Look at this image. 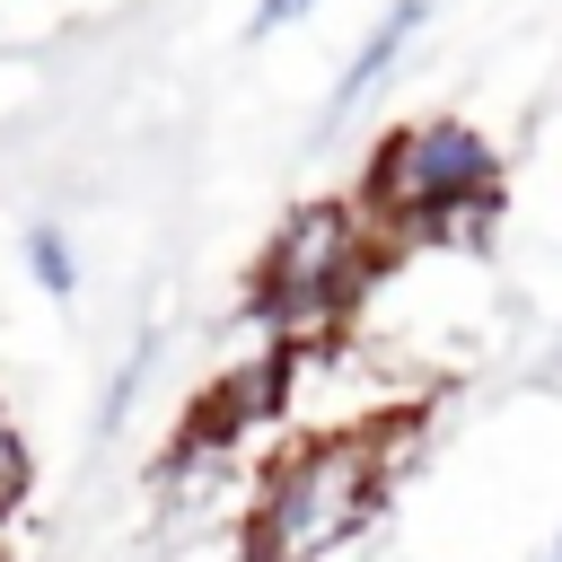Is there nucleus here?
Listing matches in <instances>:
<instances>
[{"label": "nucleus", "instance_id": "f257e3e1", "mask_svg": "<svg viewBox=\"0 0 562 562\" xmlns=\"http://www.w3.org/2000/svg\"><path fill=\"white\" fill-rule=\"evenodd\" d=\"M386 483H395L386 422H342L299 439L246 501V562H334L342 544L369 536Z\"/></svg>", "mask_w": 562, "mask_h": 562}, {"label": "nucleus", "instance_id": "f03ea898", "mask_svg": "<svg viewBox=\"0 0 562 562\" xmlns=\"http://www.w3.org/2000/svg\"><path fill=\"white\" fill-rule=\"evenodd\" d=\"M492 202H501V149L457 114L386 132L369 158V184H360L369 228H395V237L474 228V220H492Z\"/></svg>", "mask_w": 562, "mask_h": 562}, {"label": "nucleus", "instance_id": "7ed1b4c3", "mask_svg": "<svg viewBox=\"0 0 562 562\" xmlns=\"http://www.w3.org/2000/svg\"><path fill=\"white\" fill-rule=\"evenodd\" d=\"M369 263H378L369 211H351V202H307V211H290L281 237L263 246L246 325H263V334H281V342H325V334L360 307Z\"/></svg>", "mask_w": 562, "mask_h": 562}, {"label": "nucleus", "instance_id": "20e7f679", "mask_svg": "<svg viewBox=\"0 0 562 562\" xmlns=\"http://www.w3.org/2000/svg\"><path fill=\"white\" fill-rule=\"evenodd\" d=\"M422 18H430V0H386V9H378V26L360 35V53H351V61H342V79H334L325 123H342V114H351V105H360V97H369V88H378L395 61H404V44L422 35Z\"/></svg>", "mask_w": 562, "mask_h": 562}, {"label": "nucleus", "instance_id": "39448f33", "mask_svg": "<svg viewBox=\"0 0 562 562\" xmlns=\"http://www.w3.org/2000/svg\"><path fill=\"white\" fill-rule=\"evenodd\" d=\"M26 272H35L44 299H70V290H79V246L61 237V220H35V228H26Z\"/></svg>", "mask_w": 562, "mask_h": 562}, {"label": "nucleus", "instance_id": "423d86ee", "mask_svg": "<svg viewBox=\"0 0 562 562\" xmlns=\"http://www.w3.org/2000/svg\"><path fill=\"white\" fill-rule=\"evenodd\" d=\"M149 360H158V334H140V342L123 351V369L105 378V404H97V439H114V430L132 422V395L149 386Z\"/></svg>", "mask_w": 562, "mask_h": 562}, {"label": "nucleus", "instance_id": "0eeeda50", "mask_svg": "<svg viewBox=\"0 0 562 562\" xmlns=\"http://www.w3.org/2000/svg\"><path fill=\"white\" fill-rule=\"evenodd\" d=\"M26 492V448H18V430H9V413H0V509Z\"/></svg>", "mask_w": 562, "mask_h": 562}, {"label": "nucleus", "instance_id": "6e6552de", "mask_svg": "<svg viewBox=\"0 0 562 562\" xmlns=\"http://www.w3.org/2000/svg\"><path fill=\"white\" fill-rule=\"evenodd\" d=\"M316 0H255V18H246V35H281L290 18H307Z\"/></svg>", "mask_w": 562, "mask_h": 562}, {"label": "nucleus", "instance_id": "1a4fd4ad", "mask_svg": "<svg viewBox=\"0 0 562 562\" xmlns=\"http://www.w3.org/2000/svg\"><path fill=\"white\" fill-rule=\"evenodd\" d=\"M553 386H562V342H553Z\"/></svg>", "mask_w": 562, "mask_h": 562}]
</instances>
